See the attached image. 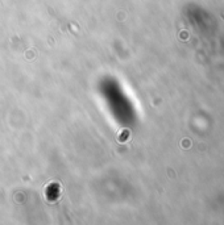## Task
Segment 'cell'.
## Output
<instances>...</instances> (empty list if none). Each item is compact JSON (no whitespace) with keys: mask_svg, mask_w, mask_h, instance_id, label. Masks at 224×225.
Here are the masks:
<instances>
[{"mask_svg":"<svg viewBox=\"0 0 224 225\" xmlns=\"http://www.w3.org/2000/svg\"><path fill=\"white\" fill-rule=\"evenodd\" d=\"M183 148H190V140H184L183 141Z\"/></svg>","mask_w":224,"mask_h":225,"instance_id":"6da1fadb","label":"cell"}]
</instances>
